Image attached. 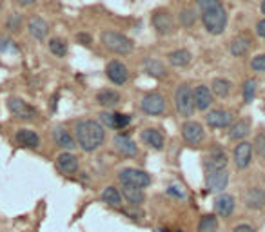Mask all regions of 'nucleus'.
Masks as SVG:
<instances>
[{"mask_svg":"<svg viewBox=\"0 0 265 232\" xmlns=\"http://www.w3.org/2000/svg\"><path fill=\"white\" fill-rule=\"evenodd\" d=\"M144 71L149 75V77L153 78H163L165 75H167V71H165V66H163L160 60L157 58H147L144 62Z\"/></svg>","mask_w":265,"mask_h":232,"instance_id":"obj_29","label":"nucleus"},{"mask_svg":"<svg viewBox=\"0 0 265 232\" xmlns=\"http://www.w3.org/2000/svg\"><path fill=\"white\" fill-rule=\"evenodd\" d=\"M106 75L115 85H124L129 80V69L126 64H122L120 60H111L106 67Z\"/></svg>","mask_w":265,"mask_h":232,"instance_id":"obj_10","label":"nucleus"},{"mask_svg":"<svg viewBox=\"0 0 265 232\" xmlns=\"http://www.w3.org/2000/svg\"><path fill=\"white\" fill-rule=\"evenodd\" d=\"M15 142L20 147H26V149H38L40 138H38V134L33 129H18L15 132Z\"/></svg>","mask_w":265,"mask_h":232,"instance_id":"obj_17","label":"nucleus"},{"mask_svg":"<svg viewBox=\"0 0 265 232\" xmlns=\"http://www.w3.org/2000/svg\"><path fill=\"white\" fill-rule=\"evenodd\" d=\"M233 158H235V163L238 169H247L251 165V158H253V145L249 142H240L235 147Z\"/></svg>","mask_w":265,"mask_h":232,"instance_id":"obj_15","label":"nucleus"},{"mask_svg":"<svg viewBox=\"0 0 265 232\" xmlns=\"http://www.w3.org/2000/svg\"><path fill=\"white\" fill-rule=\"evenodd\" d=\"M251 67H253V71L264 73L265 71V54L254 56V58L251 60Z\"/></svg>","mask_w":265,"mask_h":232,"instance_id":"obj_39","label":"nucleus"},{"mask_svg":"<svg viewBox=\"0 0 265 232\" xmlns=\"http://www.w3.org/2000/svg\"><path fill=\"white\" fill-rule=\"evenodd\" d=\"M118 180L122 185H129V187H136V189H145L151 185V176L145 171L134 169V167H126L118 173Z\"/></svg>","mask_w":265,"mask_h":232,"instance_id":"obj_5","label":"nucleus"},{"mask_svg":"<svg viewBox=\"0 0 265 232\" xmlns=\"http://www.w3.org/2000/svg\"><path fill=\"white\" fill-rule=\"evenodd\" d=\"M102 202L104 203H107L109 207H115V208H118V207H122V194H120V191L116 189V187H106L102 191Z\"/></svg>","mask_w":265,"mask_h":232,"instance_id":"obj_30","label":"nucleus"},{"mask_svg":"<svg viewBox=\"0 0 265 232\" xmlns=\"http://www.w3.org/2000/svg\"><path fill=\"white\" fill-rule=\"evenodd\" d=\"M0 7H2V4H0Z\"/></svg>","mask_w":265,"mask_h":232,"instance_id":"obj_48","label":"nucleus"},{"mask_svg":"<svg viewBox=\"0 0 265 232\" xmlns=\"http://www.w3.org/2000/svg\"><path fill=\"white\" fill-rule=\"evenodd\" d=\"M129 124H131V116L122 113H115V129H126Z\"/></svg>","mask_w":265,"mask_h":232,"instance_id":"obj_37","label":"nucleus"},{"mask_svg":"<svg viewBox=\"0 0 265 232\" xmlns=\"http://www.w3.org/2000/svg\"><path fill=\"white\" fill-rule=\"evenodd\" d=\"M256 33H258V36L265 38V18H262L258 24H256Z\"/></svg>","mask_w":265,"mask_h":232,"instance_id":"obj_43","label":"nucleus"},{"mask_svg":"<svg viewBox=\"0 0 265 232\" xmlns=\"http://www.w3.org/2000/svg\"><path fill=\"white\" fill-rule=\"evenodd\" d=\"M7 107L20 120H35L36 114H38V111L33 105H29L26 100H22V98H9L7 100Z\"/></svg>","mask_w":265,"mask_h":232,"instance_id":"obj_7","label":"nucleus"},{"mask_svg":"<svg viewBox=\"0 0 265 232\" xmlns=\"http://www.w3.org/2000/svg\"><path fill=\"white\" fill-rule=\"evenodd\" d=\"M249 131H251V122L245 118L238 120L236 124L231 125V131H229V138L231 140H243L247 136Z\"/></svg>","mask_w":265,"mask_h":232,"instance_id":"obj_28","label":"nucleus"},{"mask_svg":"<svg viewBox=\"0 0 265 232\" xmlns=\"http://www.w3.org/2000/svg\"><path fill=\"white\" fill-rule=\"evenodd\" d=\"M182 136H184V140H186L189 145H198V143L204 142L205 131L198 122L187 120L186 124L182 125Z\"/></svg>","mask_w":265,"mask_h":232,"instance_id":"obj_9","label":"nucleus"},{"mask_svg":"<svg viewBox=\"0 0 265 232\" xmlns=\"http://www.w3.org/2000/svg\"><path fill=\"white\" fill-rule=\"evenodd\" d=\"M27 31H29V35L35 38V40H44L49 33V26L48 22L40 17H35L29 20V24H27Z\"/></svg>","mask_w":265,"mask_h":232,"instance_id":"obj_23","label":"nucleus"},{"mask_svg":"<svg viewBox=\"0 0 265 232\" xmlns=\"http://www.w3.org/2000/svg\"><path fill=\"white\" fill-rule=\"evenodd\" d=\"M22 15L20 13H9V17L6 18V27L13 33H18L22 29Z\"/></svg>","mask_w":265,"mask_h":232,"instance_id":"obj_35","label":"nucleus"},{"mask_svg":"<svg viewBox=\"0 0 265 232\" xmlns=\"http://www.w3.org/2000/svg\"><path fill=\"white\" fill-rule=\"evenodd\" d=\"M256 80H247V82L243 83V100H245V103H251V102L254 100V96H256Z\"/></svg>","mask_w":265,"mask_h":232,"instance_id":"obj_36","label":"nucleus"},{"mask_svg":"<svg viewBox=\"0 0 265 232\" xmlns=\"http://www.w3.org/2000/svg\"><path fill=\"white\" fill-rule=\"evenodd\" d=\"M180 232H182V231H180Z\"/></svg>","mask_w":265,"mask_h":232,"instance_id":"obj_49","label":"nucleus"},{"mask_svg":"<svg viewBox=\"0 0 265 232\" xmlns=\"http://www.w3.org/2000/svg\"><path fill=\"white\" fill-rule=\"evenodd\" d=\"M48 48L54 56H66L67 54V44L66 40H62V38H51Z\"/></svg>","mask_w":265,"mask_h":232,"instance_id":"obj_34","label":"nucleus"},{"mask_svg":"<svg viewBox=\"0 0 265 232\" xmlns=\"http://www.w3.org/2000/svg\"><path fill=\"white\" fill-rule=\"evenodd\" d=\"M236 207V200L231 194H220V196L214 200V210H216L218 216L222 218H229L233 212H235Z\"/></svg>","mask_w":265,"mask_h":232,"instance_id":"obj_19","label":"nucleus"},{"mask_svg":"<svg viewBox=\"0 0 265 232\" xmlns=\"http://www.w3.org/2000/svg\"><path fill=\"white\" fill-rule=\"evenodd\" d=\"M53 140L58 147H62V149H66V151H73L77 147V142H75V138L71 136V132L67 131L66 127H62V125L54 127Z\"/></svg>","mask_w":265,"mask_h":232,"instance_id":"obj_21","label":"nucleus"},{"mask_svg":"<svg viewBox=\"0 0 265 232\" xmlns=\"http://www.w3.org/2000/svg\"><path fill=\"white\" fill-rule=\"evenodd\" d=\"M178 20H180V24L184 27H193L196 24V13H194L193 7H184L178 15Z\"/></svg>","mask_w":265,"mask_h":232,"instance_id":"obj_33","label":"nucleus"},{"mask_svg":"<svg viewBox=\"0 0 265 232\" xmlns=\"http://www.w3.org/2000/svg\"><path fill=\"white\" fill-rule=\"evenodd\" d=\"M142 111L151 116H158L165 111V98L160 93H147L142 98Z\"/></svg>","mask_w":265,"mask_h":232,"instance_id":"obj_8","label":"nucleus"},{"mask_svg":"<svg viewBox=\"0 0 265 232\" xmlns=\"http://www.w3.org/2000/svg\"><path fill=\"white\" fill-rule=\"evenodd\" d=\"M211 93L218 98H227L233 93V83L227 78H214L211 83Z\"/></svg>","mask_w":265,"mask_h":232,"instance_id":"obj_27","label":"nucleus"},{"mask_svg":"<svg viewBox=\"0 0 265 232\" xmlns=\"http://www.w3.org/2000/svg\"><path fill=\"white\" fill-rule=\"evenodd\" d=\"M260 9H262V13H264V15H265V0H264V2H262V6H260Z\"/></svg>","mask_w":265,"mask_h":232,"instance_id":"obj_47","label":"nucleus"},{"mask_svg":"<svg viewBox=\"0 0 265 232\" xmlns=\"http://www.w3.org/2000/svg\"><path fill=\"white\" fill-rule=\"evenodd\" d=\"M122 96L120 93H116L115 89H102L100 93L97 95V102L106 109H113L116 107L118 103H120Z\"/></svg>","mask_w":265,"mask_h":232,"instance_id":"obj_24","label":"nucleus"},{"mask_svg":"<svg viewBox=\"0 0 265 232\" xmlns=\"http://www.w3.org/2000/svg\"><path fill=\"white\" fill-rule=\"evenodd\" d=\"M233 232H256L251 225H245V223H241V225H236L233 229Z\"/></svg>","mask_w":265,"mask_h":232,"instance_id":"obj_42","label":"nucleus"},{"mask_svg":"<svg viewBox=\"0 0 265 232\" xmlns=\"http://www.w3.org/2000/svg\"><path fill=\"white\" fill-rule=\"evenodd\" d=\"M100 122H102V127H109V129H115V113L104 111V113L100 114Z\"/></svg>","mask_w":265,"mask_h":232,"instance_id":"obj_38","label":"nucleus"},{"mask_svg":"<svg viewBox=\"0 0 265 232\" xmlns=\"http://www.w3.org/2000/svg\"><path fill=\"white\" fill-rule=\"evenodd\" d=\"M13 49H15V42H11L9 38H2V36H0V53L13 51Z\"/></svg>","mask_w":265,"mask_h":232,"instance_id":"obj_41","label":"nucleus"},{"mask_svg":"<svg viewBox=\"0 0 265 232\" xmlns=\"http://www.w3.org/2000/svg\"><path fill=\"white\" fill-rule=\"evenodd\" d=\"M113 145H115L116 153L120 156H126V158H132V156H136V153H138L136 143L132 142L127 134H122V132L113 138Z\"/></svg>","mask_w":265,"mask_h":232,"instance_id":"obj_14","label":"nucleus"},{"mask_svg":"<svg viewBox=\"0 0 265 232\" xmlns=\"http://www.w3.org/2000/svg\"><path fill=\"white\" fill-rule=\"evenodd\" d=\"M56 169L62 174H75L79 171V158L73 155V153H60L56 156Z\"/></svg>","mask_w":265,"mask_h":232,"instance_id":"obj_16","label":"nucleus"},{"mask_svg":"<svg viewBox=\"0 0 265 232\" xmlns=\"http://www.w3.org/2000/svg\"><path fill=\"white\" fill-rule=\"evenodd\" d=\"M254 149L262 158H265V134H258L254 140Z\"/></svg>","mask_w":265,"mask_h":232,"instance_id":"obj_40","label":"nucleus"},{"mask_svg":"<svg viewBox=\"0 0 265 232\" xmlns=\"http://www.w3.org/2000/svg\"><path fill=\"white\" fill-rule=\"evenodd\" d=\"M17 2L18 6H22V7H29V6H33L35 4L36 0H15Z\"/></svg>","mask_w":265,"mask_h":232,"instance_id":"obj_46","label":"nucleus"},{"mask_svg":"<svg viewBox=\"0 0 265 232\" xmlns=\"http://www.w3.org/2000/svg\"><path fill=\"white\" fill-rule=\"evenodd\" d=\"M175 105L176 111L180 113V116H193L194 114V98H193V89L187 85V83H182L178 85L175 91Z\"/></svg>","mask_w":265,"mask_h":232,"instance_id":"obj_4","label":"nucleus"},{"mask_svg":"<svg viewBox=\"0 0 265 232\" xmlns=\"http://www.w3.org/2000/svg\"><path fill=\"white\" fill-rule=\"evenodd\" d=\"M142 142L153 151H162L163 149V136L158 129H144L142 131Z\"/></svg>","mask_w":265,"mask_h":232,"instance_id":"obj_22","label":"nucleus"},{"mask_svg":"<svg viewBox=\"0 0 265 232\" xmlns=\"http://www.w3.org/2000/svg\"><path fill=\"white\" fill-rule=\"evenodd\" d=\"M229 163V158L225 155V151L220 147L211 149L205 155V167L207 171H225V167Z\"/></svg>","mask_w":265,"mask_h":232,"instance_id":"obj_12","label":"nucleus"},{"mask_svg":"<svg viewBox=\"0 0 265 232\" xmlns=\"http://www.w3.org/2000/svg\"><path fill=\"white\" fill-rule=\"evenodd\" d=\"M193 98H194V107L198 111H207V109L212 105V93L207 85H198L196 89L193 91Z\"/></svg>","mask_w":265,"mask_h":232,"instance_id":"obj_18","label":"nucleus"},{"mask_svg":"<svg viewBox=\"0 0 265 232\" xmlns=\"http://www.w3.org/2000/svg\"><path fill=\"white\" fill-rule=\"evenodd\" d=\"M104 140H106V131L102 124H98L95 120H82L75 127V142L85 153L100 149Z\"/></svg>","mask_w":265,"mask_h":232,"instance_id":"obj_2","label":"nucleus"},{"mask_svg":"<svg viewBox=\"0 0 265 232\" xmlns=\"http://www.w3.org/2000/svg\"><path fill=\"white\" fill-rule=\"evenodd\" d=\"M196 7L205 31L209 35H222L227 27V11L222 0H196Z\"/></svg>","mask_w":265,"mask_h":232,"instance_id":"obj_1","label":"nucleus"},{"mask_svg":"<svg viewBox=\"0 0 265 232\" xmlns=\"http://www.w3.org/2000/svg\"><path fill=\"white\" fill-rule=\"evenodd\" d=\"M229 183V173L227 171H207L205 185L211 192H222Z\"/></svg>","mask_w":265,"mask_h":232,"instance_id":"obj_13","label":"nucleus"},{"mask_svg":"<svg viewBox=\"0 0 265 232\" xmlns=\"http://www.w3.org/2000/svg\"><path fill=\"white\" fill-rule=\"evenodd\" d=\"M243 203L247 208H253V210H258L265 205V191L260 189V187H251L245 196H243Z\"/></svg>","mask_w":265,"mask_h":232,"instance_id":"obj_20","label":"nucleus"},{"mask_svg":"<svg viewBox=\"0 0 265 232\" xmlns=\"http://www.w3.org/2000/svg\"><path fill=\"white\" fill-rule=\"evenodd\" d=\"M100 38H102L104 48L115 54H129L134 49L131 38L118 33V31H104Z\"/></svg>","mask_w":265,"mask_h":232,"instance_id":"obj_3","label":"nucleus"},{"mask_svg":"<svg viewBox=\"0 0 265 232\" xmlns=\"http://www.w3.org/2000/svg\"><path fill=\"white\" fill-rule=\"evenodd\" d=\"M151 24L158 35L169 36L175 33V18L167 9H157L151 17Z\"/></svg>","mask_w":265,"mask_h":232,"instance_id":"obj_6","label":"nucleus"},{"mask_svg":"<svg viewBox=\"0 0 265 232\" xmlns=\"http://www.w3.org/2000/svg\"><path fill=\"white\" fill-rule=\"evenodd\" d=\"M167 192L169 194H173V196H176V198H184V192L178 191V187H169Z\"/></svg>","mask_w":265,"mask_h":232,"instance_id":"obj_45","label":"nucleus"},{"mask_svg":"<svg viewBox=\"0 0 265 232\" xmlns=\"http://www.w3.org/2000/svg\"><path fill=\"white\" fill-rule=\"evenodd\" d=\"M77 40L82 42L84 46H89L91 42H93V38H91L89 35H85V33H80V35H77Z\"/></svg>","mask_w":265,"mask_h":232,"instance_id":"obj_44","label":"nucleus"},{"mask_svg":"<svg viewBox=\"0 0 265 232\" xmlns=\"http://www.w3.org/2000/svg\"><path fill=\"white\" fill-rule=\"evenodd\" d=\"M251 51V38H247L245 35H238L231 40V54L233 56H245Z\"/></svg>","mask_w":265,"mask_h":232,"instance_id":"obj_25","label":"nucleus"},{"mask_svg":"<svg viewBox=\"0 0 265 232\" xmlns=\"http://www.w3.org/2000/svg\"><path fill=\"white\" fill-rule=\"evenodd\" d=\"M205 122L212 129H225V127L233 125V113L225 111V109H212L205 116Z\"/></svg>","mask_w":265,"mask_h":232,"instance_id":"obj_11","label":"nucleus"},{"mask_svg":"<svg viewBox=\"0 0 265 232\" xmlns=\"http://www.w3.org/2000/svg\"><path fill=\"white\" fill-rule=\"evenodd\" d=\"M218 231V218L214 214H205L198 223V232H216Z\"/></svg>","mask_w":265,"mask_h":232,"instance_id":"obj_32","label":"nucleus"},{"mask_svg":"<svg viewBox=\"0 0 265 232\" xmlns=\"http://www.w3.org/2000/svg\"><path fill=\"white\" fill-rule=\"evenodd\" d=\"M191 60H193V54L187 49H175L167 54V62L173 67H186L191 64Z\"/></svg>","mask_w":265,"mask_h":232,"instance_id":"obj_26","label":"nucleus"},{"mask_svg":"<svg viewBox=\"0 0 265 232\" xmlns=\"http://www.w3.org/2000/svg\"><path fill=\"white\" fill-rule=\"evenodd\" d=\"M122 194H124V198H126L131 205H142V203H144V200H145V194H144V191H142V189L129 187V185H124Z\"/></svg>","mask_w":265,"mask_h":232,"instance_id":"obj_31","label":"nucleus"}]
</instances>
